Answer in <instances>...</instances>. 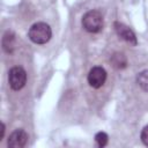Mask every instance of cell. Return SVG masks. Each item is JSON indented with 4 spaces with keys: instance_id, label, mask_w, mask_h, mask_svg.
<instances>
[{
    "instance_id": "obj_1",
    "label": "cell",
    "mask_w": 148,
    "mask_h": 148,
    "mask_svg": "<svg viewBox=\"0 0 148 148\" xmlns=\"http://www.w3.org/2000/svg\"><path fill=\"white\" fill-rule=\"evenodd\" d=\"M28 36L35 44H46L52 37V30L45 22H37L30 27Z\"/></svg>"
},
{
    "instance_id": "obj_2",
    "label": "cell",
    "mask_w": 148,
    "mask_h": 148,
    "mask_svg": "<svg viewBox=\"0 0 148 148\" xmlns=\"http://www.w3.org/2000/svg\"><path fill=\"white\" fill-rule=\"evenodd\" d=\"M103 16L98 10H89L82 16V27L90 34L99 32L103 29Z\"/></svg>"
},
{
    "instance_id": "obj_3",
    "label": "cell",
    "mask_w": 148,
    "mask_h": 148,
    "mask_svg": "<svg viewBox=\"0 0 148 148\" xmlns=\"http://www.w3.org/2000/svg\"><path fill=\"white\" fill-rule=\"evenodd\" d=\"M27 72L21 66L12 67L8 72V83L13 90H20L25 86Z\"/></svg>"
},
{
    "instance_id": "obj_4",
    "label": "cell",
    "mask_w": 148,
    "mask_h": 148,
    "mask_svg": "<svg viewBox=\"0 0 148 148\" xmlns=\"http://www.w3.org/2000/svg\"><path fill=\"white\" fill-rule=\"evenodd\" d=\"M87 79H88V83L91 88L98 89L106 81V71L101 66H95L89 71Z\"/></svg>"
},
{
    "instance_id": "obj_5",
    "label": "cell",
    "mask_w": 148,
    "mask_h": 148,
    "mask_svg": "<svg viewBox=\"0 0 148 148\" xmlns=\"http://www.w3.org/2000/svg\"><path fill=\"white\" fill-rule=\"evenodd\" d=\"M113 27H114L116 34L119 36V38H121L123 40H125L126 43H128L130 45H133V46H135L138 44L136 36L131 28H128L127 25H125L124 23H120V22H114Z\"/></svg>"
},
{
    "instance_id": "obj_6",
    "label": "cell",
    "mask_w": 148,
    "mask_h": 148,
    "mask_svg": "<svg viewBox=\"0 0 148 148\" xmlns=\"http://www.w3.org/2000/svg\"><path fill=\"white\" fill-rule=\"evenodd\" d=\"M28 134L23 130H15L8 138V146L12 148H22L28 143Z\"/></svg>"
},
{
    "instance_id": "obj_7",
    "label": "cell",
    "mask_w": 148,
    "mask_h": 148,
    "mask_svg": "<svg viewBox=\"0 0 148 148\" xmlns=\"http://www.w3.org/2000/svg\"><path fill=\"white\" fill-rule=\"evenodd\" d=\"M110 61H111V65L117 69H124L127 66V58L124 53H120V52L113 53L111 56Z\"/></svg>"
},
{
    "instance_id": "obj_8",
    "label": "cell",
    "mask_w": 148,
    "mask_h": 148,
    "mask_svg": "<svg viewBox=\"0 0 148 148\" xmlns=\"http://www.w3.org/2000/svg\"><path fill=\"white\" fill-rule=\"evenodd\" d=\"M14 44H15V35L12 31H7L3 35L2 38V47L6 52L12 53L14 50Z\"/></svg>"
},
{
    "instance_id": "obj_9",
    "label": "cell",
    "mask_w": 148,
    "mask_h": 148,
    "mask_svg": "<svg viewBox=\"0 0 148 148\" xmlns=\"http://www.w3.org/2000/svg\"><path fill=\"white\" fill-rule=\"evenodd\" d=\"M136 83L142 90L148 91V69H145L136 75Z\"/></svg>"
},
{
    "instance_id": "obj_10",
    "label": "cell",
    "mask_w": 148,
    "mask_h": 148,
    "mask_svg": "<svg viewBox=\"0 0 148 148\" xmlns=\"http://www.w3.org/2000/svg\"><path fill=\"white\" fill-rule=\"evenodd\" d=\"M108 141H109V136H108V134L105 133V132H98V133H96V135H95V142H96V145L98 146V147H105L106 146V143H108Z\"/></svg>"
},
{
    "instance_id": "obj_11",
    "label": "cell",
    "mask_w": 148,
    "mask_h": 148,
    "mask_svg": "<svg viewBox=\"0 0 148 148\" xmlns=\"http://www.w3.org/2000/svg\"><path fill=\"white\" fill-rule=\"evenodd\" d=\"M141 141L143 142L145 146L148 147V126L143 127V130L141 131Z\"/></svg>"
},
{
    "instance_id": "obj_12",
    "label": "cell",
    "mask_w": 148,
    "mask_h": 148,
    "mask_svg": "<svg viewBox=\"0 0 148 148\" xmlns=\"http://www.w3.org/2000/svg\"><path fill=\"white\" fill-rule=\"evenodd\" d=\"M3 135H5V124L1 123V134H0V140H2Z\"/></svg>"
}]
</instances>
